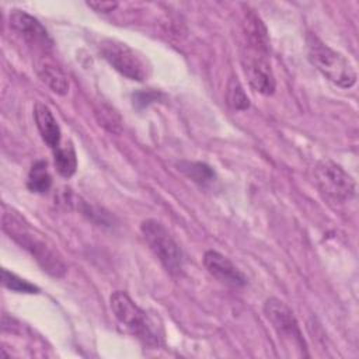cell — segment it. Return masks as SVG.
I'll return each instance as SVG.
<instances>
[{
    "label": "cell",
    "instance_id": "cell-1",
    "mask_svg": "<svg viewBox=\"0 0 359 359\" xmlns=\"http://www.w3.org/2000/svg\"><path fill=\"white\" fill-rule=\"evenodd\" d=\"M1 222L3 230L8 237L25 248L46 273L55 278H60L66 273L67 268L59 252L45 238H42L41 234H38L18 212L3 206Z\"/></svg>",
    "mask_w": 359,
    "mask_h": 359
},
{
    "label": "cell",
    "instance_id": "cell-2",
    "mask_svg": "<svg viewBox=\"0 0 359 359\" xmlns=\"http://www.w3.org/2000/svg\"><path fill=\"white\" fill-rule=\"evenodd\" d=\"M306 42L309 60L324 77L342 88L355 86L358 77L355 67L344 53L330 48L314 34H309Z\"/></svg>",
    "mask_w": 359,
    "mask_h": 359
},
{
    "label": "cell",
    "instance_id": "cell-3",
    "mask_svg": "<svg viewBox=\"0 0 359 359\" xmlns=\"http://www.w3.org/2000/svg\"><path fill=\"white\" fill-rule=\"evenodd\" d=\"M140 231L150 251L165 271L171 275L181 273L184 269V254L165 226L156 219H147L142 222Z\"/></svg>",
    "mask_w": 359,
    "mask_h": 359
},
{
    "label": "cell",
    "instance_id": "cell-4",
    "mask_svg": "<svg viewBox=\"0 0 359 359\" xmlns=\"http://www.w3.org/2000/svg\"><path fill=\"white\" fill-rule=\"evenodd\" d=\"M111 310L116 320L123 324L144 345L157 346L160 337L154 330V324L147 313L142 310L125 292L116 290L109 299Z\"/></svg>",
    "mask_w": 359,
    "mask_h": 359
},
{
    "label": "cell",
    "instance_id": "cell-5",
    "mask_svg": "<svg viewBox=\"0 0 359 359\" xmlns=\"http://www.w3.org/2000/svg\"><path fill=\"white\" fill-rule=\"evenodd\" d=\"M314 178L318 191L331 202L342 203L355 196L356 184L353 178L330 158H323L316 164Z\"/></svg>",
    "mask_w": 359,
    "mask_h": 359
},
{
    "label": "cell",
    "instance_id": "cell-6",
    "mask_svg": "<svg viewBox=\"0 0 359 359\" xmlns=\"http://www.w3.org/2000/svg\"><path fill=\"white\" fill-rule=\"evenodd\" d=\"M98 48L102 57L122 76L136 81H142L149 76L150 67L147 62L129 45L116 39H104Z\"/></svg>",
    "mask_w": 359,
    "mask_h": 359
},
{
    "label": "cell",
    "instance_id": "cell-7",
    "mask_svg": "<svg viewBox=\"0 0 359 359\" xmlns=\"http://www.w3.org/2000/svg\"><path fill=\"white\" fill-rule=\"evenodd\" d=\"M264 314L279 339L287 346L299 352L300 356L306 355V342L299 328V323L292 310L279 299L269 297L264 303Z\"/></svg>",
    "mask_w": 359,
    "mask_h": 359
},
{
    "label": "cell",
    "instance_id": "cell-8",
    "mask_svg": "<svg viewBox=\"0 0 359 359\" xmlns=\"http://www.w3.org/2000/svg\"><path fill=\"white\" fill-rule=\"evenodd\" d=\"M244 74L252 90L262 95H272L276 88V80L268 60V55L247 48L241 57Z\"/></svg>",
    "mask_w": 359,
    "mask_h": 359
},
{
    "label": "cell",
    "instance_id": "cell-9",
    "mask_svg": "<svg viewBox=\"0 0 359 359\" xmlns=\"http://www.w3.org/2000/svg\"><path fill=\"white\" fill-rule=\"evenodd\" d=\"M10 27L17 31L28 45L35 46L42 52H49L53 46V41L46 28L24 10H13L10 13Z\"/></svg>",
    "mask_w": 359,
    "mask_h": 359
},
{
    "label": "cell",
    "instance_id": "cell-10",
    "mask_svg": "<svg viewBox=\"0 0 359 359\" xmlns=\"http://www.w3.org/2000/svg\"><path fill=\"white\" fill-rule=\"evenodd\" d=\"M203 265L213 278L227 286L243 287L247 285L245 275L227 257L215 250L205 252Z\"/></svg>",
    "mask_w": 359,
    "mask_h": 359
},
{
    "label": "cell",
    "instance_id": "cell-11",
    "mask_svg": "<svg viewBox=\"0 0 359 359\" xmlns=\"http://www.w3.org/2000/svg\"><path fill=\"white\" fill-rule=\"evenodd\" d=\"M34 118L42 140L50 149L56 150L60 146L62 133L50 108L43 102H36L34 108Z\"/></svg>",
    "mask_w": 359,
    "mask_h": 359
},
{
    "label": "cell",
    "instance_id": "cell-12",
    "mask_svg": "<svg viewBox=\"0 0 359 359\" xmlns=\"http://www.w3.org/2000/svg\"><path fill=\"white\" fill-rule=\"evenodd\" d=\"M244 31L247 36V42L250 49H254L257 52L269 55V36H268V29L261 21V18L254 13L248 11L245 14V21H244Z\"/></svg>",
    "mask_w": 359,
    "mask_h": 359
},
{
    "label": "cell",
    "instance_id": "cell-13",
    "mask_svg": "<svg viewBox=\"0 0 359 359\" xmlns=\"http://www.w3.org/2000/svg\"><path fill=\"white\" fill-rule=\"evenodd\" d=\"M36 73L39 79L56 94L65 95L69 93V80L65 72L49 59H41L36 63Z\"/></svg>",
    "mask_w": 359,
    "mask_h": 359
},
{
    "label": "cell",
    "instance_id": "cell-14",
    "mask_svg": "<svg viewBox=\"0 0 359 359\" xmlns=\"http://www.w3.org/2000/svg\"><path fill=\"white\" fill-rule=\"evenodd\" d=\"M50 185H52V177L48 171L46 161L43 160L35 161L28 172V180H27L28 189L35 194H45L49 191Z\"/></svg>",
    "mask_w": 359,
    "mask_h": 359
},
{
    "label": "cell",
    "instance_id": "cell-15",
    "mask_svg": "<svg viewBox=\"0 0 359 359\" xmlns=\"http://www.w3.org/2000/svg\"><path fill=\"white\" fill-rule=\"evenodd\" d=\"M178 170L199 185H208L215 180V171L205 163L201 161H180Z\"/></svg>",
    "mask_w": 359,
    "mask_h": 359
},
{
    "label": "cell",
    "instance_id": "cell-16",
    "mask_svg": "<svg viewBox=\"0 0 359 359\" xmlns=\"http://www.w3.org/2000/svg\"><path fill=\"white\" fill-rule=\"evenodd\" d=\"M53 158H55V167L62 177L69 178L76 172L77 157L72 144L63 146V147L59 146L56 150H53Z\"/></svg>",
    "mask_w": 359,
    "mask_h": 359
},
{
    "label": "cell",
    "instance_id": "cell-17",
    "mask_svg": "<svg viewBox=\"0 0 359 359\" xmlns=\"http://www.w3.org/2000/svg\"><path fill=\"white\" fill-rule=\"evenodd\" d=\"M226 100H227V104L237 111H244L250 107V98L247 97L237 77L236 79L230 77L226 88Z\"/></svg>",
    "mask_w": 359,
    "mask_h": 359
},
{
    "label": "cell",
    "instance_id": "cell-18",
    "mask_svg": "<svg viewBox=\"0 0 359 359\" xmlns=\"http://www.w3.org/2000/svg\"><path fill=\"white\" fill-rule=\"evenodd\" d=\"M1 282H3V286L10 289L11 292H17V293H39V287L29 283L28 280L17 276L15 273L10 272L8 269H3L1 271Z\"/></svg>",
    "mask_w": 359,
    "mask_h": 359
},
{
    "label": "cell",
    "instance_id": "cell-19",
    "mask_svg": "<svg viewBox=\"0 0 359 359\" xmlns=\"http://www.w3.org/2000/svg\"><path fill=\"white\" fill-rule=\"evenodd\" d=\"M95 114L98 116L100 123L105 126L108 130L116 133L121 130V118L114 108H111L109 105H101Z\"/></svg>",
    "mask_w": 359,
    "mask_h": 359
},
{
    "label": "cell",
    "instance_id": "cell-20",
    "mask_svg": "<svg viewBox=\"0 0 359 359\" xmlns=\"http://www.w3.org/2000/svg\"><path fill=\"white\" fill-rule=\"evenodd\" d=\"M158 97V93H153V91H140L133 94V105L137 108H143L146 105H149L150 102L156 101V98Z\"/></svg>",
    "mask_w": 359,
    "mask_h": 359
},
{
    "label": "cell",
    "instance_id": "cell-21",
    "mask_svg": "<svg viewBox=\"0 0 359 359\" xmlns=\"http://www.w3.org/2000/svg\"><path fill=\"white\" fill-rule=\"evenodd\" d=\"M87 6L98 13H109L118 7L116 1H87Z\"/></svg>",
    "mask_w": 359,
    "mask_h": 359
}]
</instances>
